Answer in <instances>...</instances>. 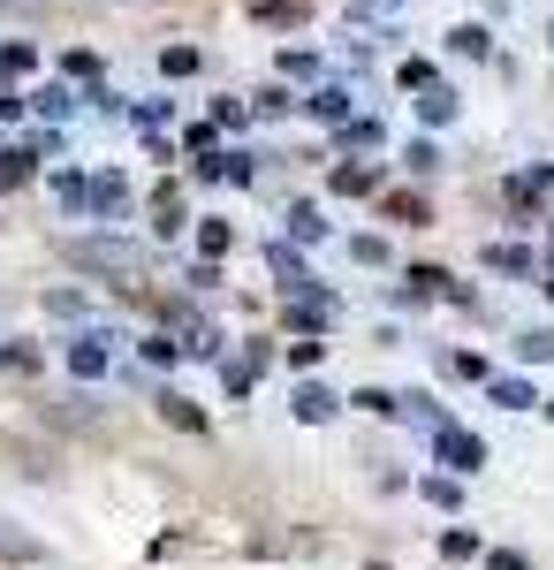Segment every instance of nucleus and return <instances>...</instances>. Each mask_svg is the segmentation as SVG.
Instances as JSON below:
<instances>
[{
  "label": "nucleus",
  "instance_id": "obj_9",
  "mask_svg": "<svg viewBox=\"0 0 554 570\" xmlns=\"http://www.w3.org/2000/svg\"><path fill=\"white\" fill-rule=\"evenodd\" d=\"M335 190H349V198H357V190H373V168H342Z\"/></svg>",
  "mask_w": 554,
  "mask_h": 570
},
{
  "label": "nucleus",
  "instance_id": "obj_4",
  "mask_svg": "<svg viewBox=\"0 0 554 570\" xmlns=\"http://www.w3.org/2000/svg\"><path fill=\"white\" fill-rule=\"evenodd\" d=\"M23 176H31V153H0V190H16Z\"/></svg>",
  "mask_w": 554,
  "mask_h": 570
},
{
  "label": "nucleus",
  "instance_id": "obj_8",
  "mask_svg": "<svg viewBox=\"0 0 554 570\" xmlns=\"http://www.w3.org/2000/svg\"><path fill=\"white\" fill-rule=\"evenodd\" d=\"M387 214H395V220H418V214H426V198H410V190H395V198H387Z\"/></svg>",
  "mask_w": 554,
  "mask_h": 570
},
{
  "label": "nucleus",
  "instance_id": "obj_6",
  "mask_svg": "<svg viewBox=\"0 0 554 570\" xmlns=\"http://www.w3.org/2000/svg\"><path fill=\"white\" fill-rule=\"evenodd\" d=\"M160 69H168V77H190V69H198V53H190V46H168V53H160Z\"/></svg>",
  "mask_w": 554,
  "mask_h": 570
},
{
  "label": "nucleus",
  "instance_id": "obj_3",
  "mask_svg": "<svg viewBox=\"0 0 554 570\" xmlns=\"http://www.w3.org/2000/svg\"><path fill=\"white\" fill-rule=\"evenodd\" d=\"M327 411H335V395H327V389H311V381H304V389H297V419H311V426H319Z\"/></svg>",
  "mask_w": 554,
  "mask_h": 570
},
{
  "label": "nucleus",
  "instance_id": "obj_5",
  "mask_svg": "<svg viewBox=\"0 0 554 570\" xmlns=\"http://www.w3.org/2000/svg\"><path fill=\"white\" fill-rule=\"evenodd\" d=\"M494 403H510V411H532V389H524V381H494Z\"/></svg>",
  "mask_w": 554,
  "mask_h": 570
},
{
  "label": "nucleus",
  "instance_id": "obj_7",
  "mask_svg": "<svg viewBox=\"0 0 554 570\" xmlns=\"http://www.w3.org/2000/svg\"><path fill=\"white\" fill-rule=\"evenodd\" d=\"M69 365H77V373H85V381H91V373L107 365V351H99V343H77V357H69Z\"/></svg>",
  "mask_w": 554,
  "mask_h": 570
},
{
  "label": "nucleus",
  "instance_id": "obj_1",
  "mask_svg": "<svg viewBox=\"0 0 554 570\" xmlns=\"http://www.w3.org/2000/svg\"><path fill=\"white\" fill-rule=\"evenodd\" d=\"M433 449H441V464H448V472H478V464H486V449H478L464 426H441V434H433Z\"/></svg>",
  "mask_w": 554,
  "mask_h": 570
},
{
  "label": "nucleus",
  "instance_id": "obj_10",
  "mask_svg": "<svg viewBox=\"0 0 554 570\" xmlns=\"http://www.w3.org/2000/svg\"><path fill=\"white\" fill-rule=\"evenodd\" d=\"M486 570H524V556H494V563H486Z\"/></svg>",
  "mask_w": 554,
  "mask_h": 570
},
{
  "label": "nucleus",
  "instance_id": "obj_2",
  "mask_svg": "<svg viewBox=\"0 0 554 570\" xmlns=\"http://www.w3.org/2000/svg\"><path fill=\"white\" fill-rule=\"evenodd\" d=\"M160 419L182 426V434H198V426H206V411H198V403H182V395H160Z\"/></svg>",
  "mask_w": 554,
  "mask_h": 570
}]
</instances>
